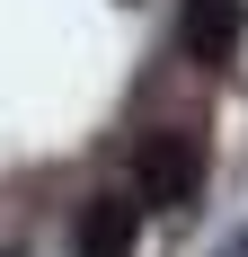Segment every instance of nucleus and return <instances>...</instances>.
<instances>
[{
  "label": "nucleus",
  "instance_id": "nucleus-1",
  "mask_svg": "<svg viewBox=\"0 0 248 257\" xmlns=\"http://www.w3.org/2000/svg\"><path fill=\"white\" fill-rule=\"evenodd\" d=\"M186 186H195V151H186L177 133H151L142 151H133V195L160 204V213H177V204H186Z\"/></svg>",
  "mask_w": 248,
  "mask_h": 257
},
{
  "label": "nucleus",
  "instance_id": "nucleus-2",
  "mask_svg": "<svg viewBox=\"0 0 248 257\" xmlns=\"http://www.w3.org/2000/svg\"><path fill=\"white\" fill-rule=\"evenodd\" d=\"M133 231H142V195H89L80 257H133Z\"/></svg>",
  "mask_w": 248,
  "mask_h": 257
},
{
  "label": "nucleus",
  "instance_id": "nucleus-3",
  "mask_svg": "<svg viewBox=\"0 0 248 257\" xmlns=\"http://www.w3.org/2000/svg\"><path fill=\"white\" fill-rule=\"evenodd\" d=\"M186 53L195 62H230L239 53V0H186Z\"/></svg>",
  "mask_w": 248,
  "mask_h": 257
}]
</instances>
